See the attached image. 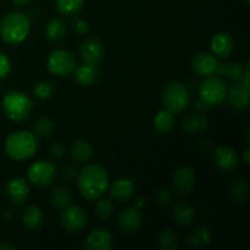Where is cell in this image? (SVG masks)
I'll list each match as a JSON object with an SVG mask.
<instances>
[{"label":"cell","mask_w":250,"mask_h":250,"mask_svg":"<svg viewBox=\"0 0 250 250\" xmlns=\"http://www.w3.org/2000/svg\"><path fill=\"white\" fill-rule=\"evenodd\" d=\"M71 202V192L68 188L60 186L56 187L51 193V203L58 209H63L67 205H70Z\"/></svg>","instance_id":"obj_28"},{"label":"cell","mask_w":250,"mask_h":250,"mask_svg":"<svg viewBox=\"0 0 250 250\" xmlns=\"http://www.w3.org/2000/svg\"><path fill=\"white\" fill-rule=\"evenodd\" d=\"M38 138L29 131H17L10 134L5 141V151L15 161L31 159L38 150Z\"/></svg>","instance_id":"obj_2"},{"label":"cell","mask_w":250,"mask_h":250,"mask_svg":"<svg viewBox=\"0 0 250 250\" xmlns=\"http://www.w3.org/2000/svg\"><path fill=\"white\" fill-rule=\"evenodd\" d=\"M33 94L39 99H48L53 95V87L49 82H39L34 85Z\"/></svg>","instance_id":"obj_35"},{"label":"cell","mask_w":250,"mask_h":250,"mask_svg":"<svg viewBox=\"0 0 250 250\" xmlns=\"http://www.w3.org/2000/svg\"><path fill=\"white\" fill-rule=\"evenodd\" d=\"M211 50L220 58H227L233 50V39L226 32L216 33L211 39Z\"/></svg>","instance_id":"obj_19"},{"label":"cell","mask_w":250,"mask_h":250,"mask_svg":"<svg viewBox=\"0 0 250 250\" xmlns=\"http://www.w3.org/2000/svg\"><path fill=\"white\" fill-rule=\"evenodd\" d=\"M45 36L53 43L62 41L67 36V27L65 22L60 19H53L48 22L45 27Z\"/></svg>","instance_id":"obj_21"},{"label":"cell","mask_w":250,"mask_h":250,"mask_svg":"<svg viewBox=\"0 0 250 250\" xmlns=\"http://www.w3.org/2000/svg\"><path fill=\"white\" fill-rule=\"evenodd\" d=\"M211 241V234L208 227L205 226H199L193 231V233L188 237V242H189L192 246L200 247L205 246V244H209Z\"/></svg>","instance_id":"obj_31"},{"label":"cell","mask_w":250,"mask_h":250,"mask_svg":"<svg viewBox=\"0 0 250 250\" xmlns=\"http://www.w3.org/2000/svg\"><path fill=\"white\" fill-rule=\"evenodd\" d=\"M194 215V208L185 204V203H180L173 209V219H175L176 224L180 225V226H188V225L192 224Z\"/></svg>","instance_id":"obj_26"},{"label":"cell","mask_w":250,"mask_h":250,"mask_svg":"<svg viewBox=\"0 0 250 250\" xmlns=\"http://www.w3.org/2000/svg\"><path fill=\"white\" fill-rule=\"evenodd\" d=\"M34 134L37 137H43V138H46V137H50L51 133L55 129V122L53 121L49 117H41L36 121L33 126Z\"/></svg>","instance_id":"obj_29"},{"label":"cell","mask_w":250,"mask_h":250,"mask_svg":"<svg viewBox=\"0 0 250 250\" xmlns=\"http://www.w3.org/2000/svg\"><path fill=\"white\" fill-rule=\"evenodd\" d=\"M76 175H77V171H76L75 166L67 165L62 168V177L65 180H72L76 177Z\"/></svg>","instance_id":"obj_40"},{"label":"cell","mask_w":250,"mask_h":250,"mask_svg":"<svg viewBox=\"0 0 250 250\" xmlns=\"http://www.w3.org/2000/svg\"><path fill=\"white\" fill-rule=\"evenodd\" d=\"M219 61L210 53H199L193 58L192 68L197 75L208 77L215 73Z\"/></svg>","instance_id":"obj_13"},{"label":"cell","mask_w":250,"mask_h":250,"mask_svg":"<svg viewBox=\"0 0 250 250\" xmlns=\"http://www.w3.org/2000/svg\"><path fill=\"white\" fill-rule=\"evenodd\" d=\"M11 71V62H10V59L5 55L4 53L0 51V80H4L5 77H7Z\"/></svg>","instance_id":"obj_36"},{"label":"cell","mask_w":250,"mask_h":250,"mask_svg":"<svg viewBox=\"0 0 250 250\" xmlns=\"http://www.w3.org/2000/svg\"><path fill=\"white\" fill-rule=\"evenodd\" d=\"M231 195L237 203H244L248 199L249 190L248 186L243 180L234 181L233 185L231 186Z\"/></svg>","instance_id":"obj_32"},{"label":"cell","mask_w":250,"mask_h":250,"mask_svg":"<svg viewBox=\"0 0 250 250\" xmlns=\"http://www.w3.org/2000/svg\"><path fill=\"white\" fill-rule=\"evenodd\" d=\"M84 0H56V7L59 11L66 16L76 15L82 9Z\"/></svg>","instance_id":"obj_30"},{"label":"cell","mask_w":250,"mask_h":250,"mask_svg":"<svg viewBox=\"0 0 250 250\" xmlns=\"http://www.w3.org/2000/svg\"><path fill=\"white\" fill-rule=\"evenodd\" d=\"M195 107H197V110H199V111L205 112V111H208V110H210V107L211 106H210L208 103H205L202 98H199V99L195 102Z\"/></svg>","instance_id":"obj_41"},{"label":"cell","mask_w":250,"mask_h":250,"mask_svg":"<svg viewBox=\"0 0 250 250\" xmlns=\"http://www.w3.org/2000/svg\"><path fill=\"white\" fill-rule=\"evenodd\" d=\"M81 55L85 63L97 66L104 59V48L97 39H87L81 45Z\"/></svg>","instance_id":"obj_12"},{"label":"cell","mask_w":250,"mask_h":250,"mask_svg":"<svg viewBox=\"0 0 250 250\" xmlns=\"http://www.w3.org/2000/svg\"><path fill=\"white\" fill-rule=\"evenodd\" d=\"M238 155L229 146H219L215 150L214 163L215 166L222 172H229L238 165Z\"/></svg>","instance_id":"obj_10"},{"label":"cell","mask_w":250,"mask_h":250,"mask_svg":"<svg viewBox=\"0 0 250 250\" xmlns=\"http://www.w3.org/2000/svg\"><path fill=\"white\" fill-rule=\"evenodd\" d=\"M183 126H185V129L188 133L199 134L208 128L209 121L202 114H190L185 117V120H183Z\"/></svg>","instance_id":"obj_20"},{"label":"cell","mask_w":250,"mask_h":250,"mask_svg":"<svg viewBox=\"0 0 250 250\" xmlns=\"http://www.w3.org/2000/svg\"><path fill=\"white\" fill-rule=\"evenodd\" d=\"M49 154H50L51 158L61 159L65 155V150H63V148L59 143H53L49 146Z\"/></svg>","instance_id":"obj_38"},{"label":"cell","mask_w":250,"mask_h":250,"mask_svg":"<svg viewBox=\"0 0 250 250\" xmlns=\"http://www.w3.org/2000/svg\"><path fill=\"white\" fill-rule=\"evenodd\" d=\"M75 77L76 81L81 85H85L87 87V85L93 84L98 78L97 66L89 65V63L80 66V67L75 70Z\"/></svg>","instance_id":"obj_25"},{"label":"cell","mask_w":250,"mask_h":250,"mask_svg":"<svg viewBox=\"0 0 250 250\" xmlns=\"http://www.w3.org/2000/svg\"><path fill=\"white\" fill-rule=\"evenodd\" d=\"M73 31L77 34H85L89 31V23H88L87 20L81 19V17H77L75 19V21L72 22Z\"/></svg>","instance_id":"obj_37"},{"label":"cell","mask_w":250,"mask_h":250,"mask_svg":"<svg viewBox=\"0 0 250 250\" xmlns=\"http://www.w3.org/2000/svg\"><path fill=\"white\" fill-rule=\"evenodd\" d=\"M229 104L234 110H244L249 105V87L244 85L239 81L238 83L233 84L231 89L227 92Z\"/></svg>","instance_id":"obj_15"},{"label":"cell","mask_w":250,"mask_h":250,"mask_svg":"<svg viewBox=\"0 0 250 250\" xmlns=\"http://www.w3.org/2000/svg\"><path fill=\"white\" fill-rule=\"evenodd\" d=\"M243 67H242L239 63L232 62V63H217V67L215 70V73H216L219 77H222V76H226L229 80L233 81H239L243 76Z\"/></svg>","instance_id":"obj_27"},{"label":"cell","mask_w":250,"mask_h":250,"mask_svg":"<svg viewBox=\"0 0 250 250\" xmlns=\"http://www.w3.org/2000/svg\"><path fill=\"white\" fill-rule=\"evenodd\" d=\"M2 110L7 119L15 122H22L31 116L33 103L24 93L20 90H11L2 98Z\"/></svg>","instance_id":"obj_4"},{"label":"cell","mask_w":250,"mask_h":250,"mask_svg":"<svg viewBox=\"0 0 250 250\" xmlns=\"http://www.w3.org/2000/svg\"><path fill=\"white\" fill-rule=\"evenodd\" d=\"M163 103L168 112L173 115L180 114L189 105V90L182 82L173 81L167 83L163 90Z\"/></svg>","instance_id":"obj_5"},{"label":"cell","mask_w":250,"mask_h":250,"mask_svg":"<svg viewBox=\"0 0 250 250\" xmlns=\"http://www.w3.org/2000/svg\"><path fill=\"white\" fill-rule=\"evenodd\" d=\"M158 244L161 249L165 250L177 249L178 247L177 238L170 229H164V231L160 232L158 237Z\"/></svg>","instance_id":"obj_33"},{"label":"cell","mask_w":250,"mask_h":250,"mask_svg":"<svg viewBox=\"0 0 250 250\" xmlns=\"http://www.w3.org/2000/svg\"><path fill=\"white\" fill-rule=\"evenodd\" d=\"M12 2L16 6H26V5H28L31 2V0H12Z\"/></svg>","instance_id":"obj_42"},{"label":"cell","mask_w":250,"mask_h":250,"mask_svg":"<svg viewBox=\"0 0 250 250\" xmlns=\"http://www.w3.org/2000/svg\"><path fill=\"white\" fill-rule=\"evenodd\" d=\"M227 92H229V88L226 83L219 76H208L207 80L203 81L199 88L200 98L211 107L221 104L227 98Z\"/></svg>","instance_id":"obj_6"},{"label":"cell","mask_w":250,"mask_h":250,"mask_svg":"<svg viewBox=\"0 0 250 250\" xmlns=\"http://www.w3.org/2000/svg\"><path fill=\"white\" fill-rule=\"evenodd\" d=\"M112 247V236L107 229H98L87 237L84 248L88 250H109Z\"/></svg>","instance_id":"obj_16"},{"label":"cell","mask_w":250,"mask_h":250,"mask_svg":"<svg viewBox=\"0 0 250 250\" xmlns=\"http://www.w3.org/2000/svg\"><path fill=\"white\" fill-rule=\"evenodd\" d=\"M77 185L83 198L88 200L99 199L109 187V175L100 165H87L78 173Z\"/></svg>","instance_id":"obj_1"},{"label":"cell","mask_w":250,"mask_h":250,"mask_svg":"<svg viewBox=\"0 0 250 250\" xmlns=\"http://www.w3.org/2000/svg\"><path fill=\"white\" fill-rule=\"evenodd\" d=\"M2 219H4L6 222H10L12 220V212L11 211H4V214H2Z\"/></svg>","instance_id":"obj_45"},{"label":"cell","mask_w":250,"mask_h":250,"mask_svg":"<svg viewBox=\"0 0 250 250\" xmlns=\"http://www.w3.org/2000/svg\"><path fill=\"white\" fill-rule=\"evenodd\" d=\"M155 198H156V202H158L160 205L168 204V203H170V200H171L170 193H168V190H166V189L158 190Z\"/></svg>","instance_id":"obj_39"},{"label":"cell","mask_w":250,"mask_h":250,"mask_svg":"<svg viewBox=\"0 0 250 250\" xmlns=\"http://www.w3.org/2000/svg\"><path fill=\"white\" fill-rule=\"evenodd\" d=\"M195 181L197 178H195L194 170L188 166H182L173 175V185L176 190L181 194H189L194 189Z\"/></svg>","instance_id":"obj_11"},{"label":"cell","mask_w":250,"mask_h":250,"mask_svg":"<svg viewBox=\"0 0 250 250\" xmlns=\"http://www.w3.org/2000/svg\"><path fill=\"white\" fill-rule=\"evenodd\" d=\"M22 221L28 229H39L44 221L43 212L38 207L31 205V207L26 208V210L22 214Z\"/></svg>","instance_id":"obj_24"},{"label":"cell","mask_w":250,"mask_h":250,"mask_svg":"<svg viewBox=\"0 0 250 250\" xmlns=\"http://www.w3.org/2000/svg\"><path fill=\"white\" fill-rule=\"evenodd\" d=\"M249 155H250V150H249V148H247L246 151H244V155H243V160H244V164H246V165H249V163H250Z\"/></svg>","instance_id":"obj_44"},{"label":"cell","mask_w":250,"mask_h":250,"mask_svg":"<svg viewBox=\"0 0 250 250\" xmlns=\"http://www.w3.org/2000/svg\"><path fill=\"white\" fill-rule=\"evenodd\" d=\"M250 1V0H246V2H249Z\"/></svg>","instance_id":"obj_47"},{"label":"cell","mask_w":250,"mask_h":250,"mask_svg":"<svg viewBox=\"0 0 250 250\" xmlns=\"http://www.w3.org/2000/svg\"><path fill=\"white\" fill-rule=\"evenodd\" d=\"M29 19L26 14L20 11L9 12L2 17L0 22V34L5 43L16 44L22 43L29 33Z\"/></svg>","instance_id":"obj_3"},{"label":"cell","mask_w":250,"mask_h":250,"mask_svg":"<svg viewBox=\"0 0 250 250\" xmlns=\"http://www.w3.org/2000/svg\"><path fill=\"white\" fill-rule=\"evenodd\" d=\"M136 192V185L131 178H119L116 182L112 185L110 189V195L117 202H125L133 197Z\"/></svg>","instance_id":"obj_18"},{"label":"cell","mask_w":250,"mask_h":250,"mask_svg":"<svg viewBox=\"0 0 250 250\" xmlns=\"http://www.w3.org/2000/svg\"><path fill=\"white\" fill-rule=\"evenodd\" d=\"M143 205H144V199L143 198H138V199L136 200V204H134V207H136L137 209H141Z\"/></svg>","instance_id":"obj_46"},{"label":"cell","mask_w":250,"mask_h":250,"mask_svg":"<svg viewBox=\"0 0 250 250\" xmlns=\"http://www.w3.org/2000/svg\"><path fill=\"white\" fill-rule=\"evenodd\" d=\"M112 211H114V205L109 199H99L97 205H95V214H97L98 219L102 221H106L112 216Z\"/></svg>","instance_id":"obj_34"},{"label":"cell","mask_w":250,"mask_h":250,"mask_svg":"<svg viewBox=\"0 0 250 250\" xmlns=\"http://www.w3.org/2000/svg\"><path fill=\"white\" fill-rule=\"evenodd\" d=\"M61 225L65 227L66 229L72 232L82 231L88 224L87 214L82 208L77 207V205H67L63 208V211L60 215Z\"/></svg>","instance_id":"obj_9"},{"label":"cell","mask_w":250,"mask_h":250,"mask_svg":"<svg viewBox=\"0 0 250 250\" xmlns=\"http://www.w3.org/2000/svg\"><path fill=\"white\" fill-rule=\"evenodd\" d=\"M6 194L14 204L20 205L28 198L29 187L23 178H12L6 185Z\"/></svg>","instance_id":"obj_17"},{"label":"cell","mask_w":250,"mask_h":250,"mask_svg":"<svg viewBox=\"0 0 250 250\" xmlns=\"http://www.w3.org/2000/svg\"><path fill=\"white\" fill-rule=\"evenodd\" d=\"M12 249H15V247L12 246V244L6 243V242L0 243V250H12Z\"/></svg>","instance_id":"obj_43"},{"label":"cell","mask_w":250,"mask_h":250,"mask_svg":"<svg viewBox=\"0 0 250 250\" xmlns=\"http://www.w3.org/2000/svg\"><path fill=\"white\" fill-rule=\"evenodd\" d=\"M77 68V60L71 51L56 49L48 58V70L58 77H67Z\"/></svg>","instance_id":"obj_7"},{"label":"cell","mask_w":250,"mask_h":250,"mask_svg":"<svg viewBox=\"0 0 250 250\" xmlns=\"http://www.w3.org/2000/svg\"><path fill=\"white\" fill-rule=\"evenodd\" d=\"M176 126V120L173 114L168 112L167 110L159 111L154 119V127L156 131L161 134H168L173 131Z\"/></svg>","instance_id":"obj_22"},{"label":"cell","mask_w":250,"mask_h":250,"mask_svg":"<svg viewBox=\"0 0 250 250\" xmlns=\"http://www.w3.org/2000/svg\"><path fill=\"white\" fill-rule=\"evenodd\" d=\"M55 178V166L49 161L38 160L28 168V180L38 187L51 185Z\"/></svg>","instance_id":"obj_8"},{"label":"cell","mask_w":250,"mask_h":250,"mask_svg":"<svg viewBox=\"0 0 250 250\" xmlns=\"http://www.w3.org/2000/svg\"><path fill=\"white\" fill-rule=\"evenodd\" d=\"M71 155L77 163H87L93 156V148L87 139H78L71 148Z\"/></svg>","instance_id":"obj_23"},{"label":"cell","mask_w":250,"mask_h":250,"mask_svg":"<svg viewBox=\"0 0 250 250\" xmlns=\"http://www.w3.org/2000/svg\"><path fill=\"white\" fill-rule=\"evenodd\" d=\"M143 222L139 209L136 207H132L122 211L119 216V226L126 233H134L138 231Z\"/></svg>","instance_id":"obj_14"}]
</instances>
